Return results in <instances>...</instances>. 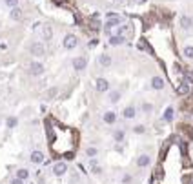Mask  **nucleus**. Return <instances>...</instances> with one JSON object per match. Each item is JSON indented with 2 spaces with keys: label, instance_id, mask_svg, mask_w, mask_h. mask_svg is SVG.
Instances as JSON below:
<instances>
[{
  "label": "nucleus",
  "instance_id": "obj_21",
  "mask_svg": "<svg viewBox=\"0 0 193 184\" xmlns=\"http://www.w3.org/2000/svg\"><path fill=\"white\" fill-rule=\"evenodd\" d=\"M16 177H18V179H22V180H26V179L29 177V170H26V168L16 170Z\"/></svg>",
  "mask_w": 193,
  "mask_h": 184
},
{
  "label": "nucleus",
  "instance_id": "obj_13",
  "mask_svg": "<svg viewBox=\"0 0 193 184\" xmlns=\"http://www.w3.org/2000/svg\"><path fill=\"white\" fill-rule=\"evenodd\" d=\"M164 86H166V82H164L162 77H153L151 79V88L153 89H164Z\"/></svg>",
  "mask_w": 193,
  "mask_h": 184
},
{
  "label": "nucleus",
  "instance_id": "obj_1",
  "mask_svg": "<svg viewBox=\"0 0 193 184\" xmlns=\"http://www.w3.org/2000/svg\"><path fill=\"white\" fill-rule=\"evenodd\" d=\"M120 22H122V18H120L118 15L109 13V15H108V20H106V24H104V29H106L108 33H111V29H113L115 26H118Z\"/></svg>",
  "mask_w": 193,
  "mask_h": 184
},
{
  "label": "nucleus",
  "instance_id": "obj_29",
  "mask_svg": "<svg viewBox=\"0 0 193 184\" xmlns=\"http://www.w3.org/2000/svg\"><path fill=\"white\" fill-rule=\"evenodd\" d=\"M11 184H24V180H22V179H18V177H15V179L11 180Z\"/></svg>",
  "mask_w": 193,
  "mask_h": 184
},
{
  "label": "nucleus",
  "instance_id": "obj_14",
  "mask_svg": "<svg viewBox=\"0 0 193 184\" xmlns=\"http://www.w3.org/2000/svg\"><path fill=\"white\" fill-rule=\"evenodd\" d=\"M102 119H104L106 124H115V122H117V113H115V111H106Z\"/></svg>",
  "mask_w": 193,
  "mask_h": 184
},
{
  "label": "nucleus",
  "instance_id": "obj_25",
  "mask_svg": "<svg viewBox=\"0 0 193 184\" xmlns=\"http://www.w3.org/2000/svg\"><path fill=\"white\" fill-rule=\"evenodd\" d=\"M142 111H144V113H151V111H153V104L144 102V104H142Z\"/></svg>",
  "mask_w": 193,
  "mask_h": 184
},
{
  "label": "nucleus",
  "instance_id": "obj_23",
  "mask_svg": "<svg viewBox=\"0 0 193 184\" xmlns=\"http://www.w3.org/2000/svg\"><path fill=\"white\" fill-rule=\"evenodd\" d=\"M113 139H115L117 142H122V141H124V131H122V129H118V131H115V135H113Z\"/></svg>",
  "mask_w": 193,
  "mask_h": 184
},
{
  "label": "nucleus",
  "instance_id": "obj_5",
  "mask_svg": "<svg viewBox=\"0 0 193 184\" xmlns=\"http://www.w3.org/2000/svg\"><path fill=\"white\" fill-rule=\"evenodd\" d=\"M86 66H88V58H86V57H77V58H73V70L82 71V70H86Z\"/></svg>",
  "mask_w": 193,
  "mask_h": 184
},
{
  "label": "nucleus",
  "instance_id": "obj_4",
  "mask_svg": "<svg viewBox=\"0 0 193 184\" xmlns=\"http://www.w3.org/2000/svg\"><path fill=\"white\" fill-rule=\"evenodd\" d=\"M29 51H31V55H35V57H42V55L46 53V48H44L42 42H33L31 48H29Z\"/></svg>",
  "mask_w": 193,
  "mask_h": 184
},
{
  "label": "nucleus",
  "instance_id": "obj_26",
  "mask_svg": "<svg viewBox=\"0 0 193 184\" xmlns=\"http://www.w3.org/2000/svg\"><path fill=\"white\" fill-rule=\"evenodd\" d=\"M86 155L88 157H96V155H99V150H96V148H88L86 150Z\"/></svg>",
  "mask_w": 193,
  "mask_h": 184
},
{
  "label": "nucleus",
  "instance_id": "obj_12",
  "mask_svg": "<svg viewBox=\"0 0 193 184\" xmlns=\"http://www.w3.org/2000/svg\"><path fill=\"white\" fill-rule=\"evenodd\" d=\"M126 42V37L122 35H109V44L111 46H122Z\"/></svg>",
  "mask_w": 193,
  "mask_h": 184
},
{
  "label": "nucleus",
  "instance_id": "obj_9",
  "mask_svg": "<svg viewBox=\"0 0 193 184\" xmlns=\"http://www.w3.org/2000/svg\"><path fill=\"white\" fill-rule=\"evenodd\" d=\"M122 117H124L126 120H131V119H135V117H137V108H135V106H128V108L122 111Z\"/></svg>",
  "mask_w": 193,
  "mask_h": 184
},
{
  "label": "nucleus",
  "instance_id": "obj_6",
  "mask_svg": "<svg viewBox=\"0 0 193 184\" xmlns=\"http://www.w3.org/2000/svg\"><path fill=\"white\" fill-rule=\"evenodd\" d=\"M66 171H67V164L66 162H57L53 166V175L55 177H62V175H66Z\"/></svg>",
  "mask_w": 193,
  "mask_h": 184
},
{
  "label": "nucleus",
  "instance_id": "obj_8",
  "mask_svg": "<svg viewBox=\"0 0 193 184\" xmlns=\"http://www.w3.org/2000/svg\"><path fill=\"white\" fill-rule=\"evenodd\" d=\"M29 73L31 75H42L44 73V64H40V62H31V66H29Z\"/></svg>",
  "mask_w": 193,
  "mask_h": 184
},
{
  "label": "nucleus",
  "instance_id": "obj_7",
  "mask_svg": "<svg viewBox=\"0 0 193 184\" xmlns=\"http://www.w3.org/2000/svg\"><path fill=\"white\" fill-rule=\"evenodd\" d=\"M9 18L11 20H15V22H20L22 18H24V11L16 6V7H11V11H9Z\"/></svg>",
  "mask_w": 193,
  "mask_h": 184
},
{
  "label": "nucleus",
  "instance_id": "obj_3",
  "mask_svg": "<svg viewBox=\"0 0 193 184\" xmlns=\"http://www.w3.org/2000/svg\"><path fill=\"white\" fill-rule=\"evenodd\" d=\"M62 46H64V49L71 51V49H75L77 46H79V38H77L75 35H66V37H64V42H62Z\"/></svg>",
  "mask_w": 193,
  "mask_h": 184
},
{
  "label": "nucleus",
  "instance_id": "obj_19",
  "mask_svg": "<svg viewBox=\"0 0 193 184\" xmlns=\"http://www.w3.org/2000/svg\"><path fill=\"white\" fill-rule=\"evenodd\" d=\"M177 93H179V95H188V93H189V84H188V82H182V84L177 88Z\"/></svg>",
  "mask_w": 193,
  "mask_h": 184
},
{
  "label": "nucleus",
  "instance_id": "obj_28",
  "mask_svg": "<svg viewBox=\"0 0 193 184\" xmlns=\"http://www.w3.org/2000/svg\"><path fill=\"white\" fill-rule=\"evenodd\" d=\"M15 126H16V119H15V117L7 119V128H15Z\"/></svg>",
  "mask_w": 193,
  "mask_h": 184
},
{
  "label": "nucleus",
  "instance_id": "obj_17",
  "mask_svg": "<svg viewBox=\"0 0 193 184\" xmlns=\"http://www.w3.org/2000/svg\"><path fill=\"white\" fill-rule=\"evenodd\" d=\"M111 62H113V58H111V55H106V53H102V55L99 57V64H100V66H104V67H108V66H111Z\"/></svg>",
  "mask_w": 193,
  "mask_h": 184
},
{
  "label": "nucleus",
  "instance_id": "obj_27",
  "mask_svg": "<svg viewBox=\"0 0 193 184\" xmlns=\"http://www.w3.org/2000/svg\"><path fill=\"white\" fill-rule=\"evenodd\" d=\"M4 4H6L7 7H16V6H18V0H4Z\"/></svg>",
  "mask_w": 193,
  "mask_h": 184
},
{
  "label": "nucleus",
  "instance_id": "obj_30",
  "mask_svg": "<svg viewBox=\"0 0 193 184\" xmlns=\"http://www.w3.org/2000/svg\"><path fill=\"white\" fill-rule=\"evenodd\" d=\"M122 180H124V182H131V175H124Z\"/></svg>",
  "mask_w": 193,
  "mask_h": 184
},
{
  "label": "nucleus",
  "instance_id": "obj_15",
  "mask_svg": "<svg viewBox=\"0 0 193 184\" xmlns=\"http://www.w3.org/2000/svg\"><path fill=\"white\" fill-rule=\"evenodd\" d=\"M29 160H31L33 164H42V162H44V155H42V151H33L31 157H29Z\"/></svg>",
  "mask_w": 193,
  "mask_h": 184
},
{
  "label": "nucleus",
  "instance_id": "obj_20",
  "mask_svg": "<svg viewBox=\"0 0 193 184\" xmlns=\"http://www.w3.org/2000/svg\"><path fill=\"white\" fill-rule=\"evenodd\" d=\"M173 115H175L173 108H166V111H164V120L166 122H171L173 120Z\"/></svg>",
  "mask_w": 193,
  "mask_h": 184
},
{
  "label": "nucleus",
  "instance_id": "obj_11",
  "mask_svg": "<svg viewBox=\"0 0 193 184\" xmlns=\"http://www.w3.org/2000/svg\"><path fill=\"white\" fill-rule=\"evenodd\" d=\"M151 164V157L150 155H140L138 159H137V166L138 168H148Z\"/></svg>",
  "mask_w": 193,
  "mask_h": 184
},
{
  "label": "nucleus",
  "instance_id": "obj_10",
  "mask_svg": "<svg viewBox=\"0 0 193 184\" xmlns=\"http://www.w3.org/2000/svg\"><path fill=\"white\" fill-rule=\"evenodd\" d=\"M120 99H122V91H118V89H111V91H109L108 100H109L111 104H117Z\"/></svg>",
  "mask_w": 193,
  "mask_h": 184
},
{
  "label": "nucleus",
  "instance_id": "obj_18",
  "mask_svg": "<svg viewBox=\"0 0 193 184\" xmlns=\"http://www.w3.org/2000/svg\"><path fill=\"white\" fill-rule=\"evenodd\" d=\"M53 37V29H51V26H42V38L44 40H47V38H51Z\"/></svg>",
  "mask_w": 193,
  "mask_h": 184
},
{
  "label": "nucleus",
  "instance_id": "obj_24",
  "mask_svg": "<svg viewBox=\"0 0 193 184\" xmlns=\"http://www.w3.org/2000/svg\"><path fill=\"white\" fill-rule=\"evenodd\" d=\"M184 57L186 58H193V46H186L184 48Z\"/></svg>",
  "mask_w": 193,
  "mask_h": 184
},
{
  "label": "nucleus",
  "instance_id": "obj_2",
  "mask_svg": "<svg viewBox=\"0 0 193 184\" xmlns=\"http://www.w3.org/2000/svg\"><path fill=\"white\" fill-rule=\"evenodd\" d=\"M95 89L99 91V93H108V91L111 89L109 80L104 79V77H99V79H96V82H95Z\"/></svg>",
  "mask_w": 193,
  "mask_h": 184
},
{
  "label": "nucleus",
  "instance_id": "obj_22",
  "mask_svg": "<svg viewBox=\"0 0 193 184\" xmlns=\"http://www.w3.org/2000/svg\"><path fill=\"white\" fill-rule=\"evenodd\" d=\"M133 133H137V135L146 133V126H144V124H137V126H133Z\"/></svg>",
  "mask_w": 193,
  "mask_h": 184
},
{
  "label": "nucleus",
  "instance_id": "obj_16",
  "mask_svg": "<svg viewBox=\"0 0 193 184\" xmlns=\"http://www.w3.org/2000/svg\"><path fill=\"white\" fill-rule=\"evenodd\" d=\"M180 26H182L184 29H191V28H193V18L188 16V15L180 16Z\"/></svg>",
  "mask_w": 193,
  "mask_h": 184
}]
</instances>
